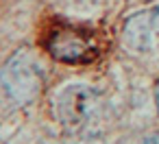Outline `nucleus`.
<instances>
[{
	"label": "nucleus",
	"instance_id": "nucleus-3",
	"mask_svg": "<svg viewBox=\"0 0 159 144\" xmlns=\"http://www.w3.org/2000/svg\"><path fill=\"white\" fill-rule=\"evenodd\" d=\"M48 50L55 59L66 61V63H85L94 59L96 55L94 44L87 39V35H83L81 31H72V29L55 31L48 42Z\"/></svg>",
	"mask_w": 159,
	"mask_h": 144
},
{
	"label": "nucleus",
	"instance_id": "nucleus-4",
	"mask_svg": "<svg viewBox=\"0 0 159 144\" xmlns=\"http://www.w3.org/2000/svg\"><path fill=\"white\" fill-rule=\"evenodd\" d=\"M157 107H159V85H157Z\"/></svg>",
	"mask_w": 159,
	"mask_h": 144
},
{
	"label": "nucleus",
	"instance_id": "nucleus-1",
	"mask_svg": "<svg viewBox=\"0 0 159 144\" xmlns=\"http://www.w3.org/2000/svg\"><path fill=\"white\" fill-rule=\"evenodd\" d=\"M42 90L39 66L26 55L20 53L0 72V109H13L29 103Z\"/></svg>",
	"mask_w": 159,
	"mask_h": 144
},
{
	"label": "nucleus",
	"instance_id": "nucleus-2",
	"mask_svg": "<svg viewBox=\"0 0 159 144\" xmlns=\"http://www.w3.org/2000/svg\"><path fill=\"white\" fill-rule=\"evenodd\" d=\"M96 107H98V96L92 87L72 85V87L63 90V94L59 96L57 111H59V118L66 127L79 129L92 118Z\"/></svg>",
	"mask_w": 159,
	"mask_h": 144
}]
</instances>
